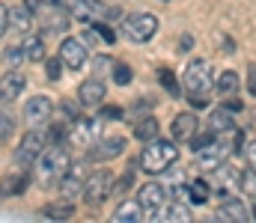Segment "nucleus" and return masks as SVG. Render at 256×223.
<instances>
[{"label":"nucleus","instance_id":"obj_1","mask_svg":"<svg viewBox=\"0 0 256 223\" xmlns=\"http://www.w3.org/2000/svg\"><path fill=\"white\" fill-rule=\"evenodd\" d=\"M68 170H72V155L60 143H51V149H45L39 155V161H36V179H39L42 188L60 185Z\"/></svg>","mask_w":256,"mask_h":223},{"label":"nucleus","instance_id":"obj_2","mask_svg":"<svg viewBox=\"0 0 256 223\" xmlns=\"http://www.w3.org/2000/svg\"><path fill=\"white\" fill-rule=\"evenodd\" d=\"M176 158H179V149H176V140H173V137H170V140L155 137V140L143 143L140 167H143L149 176H161L164 170H170V167L176 164Z\"/></svg>","mask_w":256,"mask_h":223},{"label":"nucleus","instance_id":"obj_3","mask_svg":"<svg viewBox=\"0 0 256 223\" xmlns=\"http://www.w3.org/2000/svg\"><path fill=\"white\" fill-rule=\"evenodd\" d=\"M185 92H188V101L191 98H208L214 92V72H212V63L208 60H194L185 69Z\"/></svg>","mask_w":256,"mask_h":223},{"label":"nucleus","instance_id":"obj_4","mask_svg":"<svg viewBox=\"0 0 256 223\" xmlns=\"http://www.w3.org/2000/svg\"><path fill=\"white\" fill-rule=\"evenodd\" d=\"M114 188H116L114 173H110V170H96V173H90V176H86L80 197H84L86 209H98L102 203H108V200L114 197Z\"/></svg>","mask_w":256,"mask_h":223},{"label":"nucleus","instance_id":"obj_5","mask_svg":"<svg viewBox=\"0 0 256 223\" xmlns=\"http://www.w3.org/2000/svg\"><path fill=\"white\" fill-rule=\"evenodd\" d=\"M155 33H158V18L152 12H134V15H128L122 21V36L128 42H134V45L152 42Z\"/></svg>","mask_w":256,"mask_h":223},{"label":"nucleus","instance_id":"obj_6","mask_svg":"<svg viewBox=\"0 0 256 223\" xmlns=\"http://www.w3.org/2000/svg\"><path fill=\"white\" fill-rule=\"evenodd\" d=\"M170 197H173V191H170L167 185H161V182H146V185L140 188V194H137L140 206L146 209V218H152V221H158L161 212L173 203Z\"/></svg>","mask_w":256,"mask_h":223},{"label":"nucleus","instance_id":"obj_7","mask_svg":"<svg viewBox=\"0 0 256 223\" xmlns=\"http://www.w3.org/2000/svg\"><path fill=\"white\" fill-rule=\"evenodd\" d=\"M102 137V119H90V116H78L72 125H68V143L80 149H90L96 140Z\"/></svg>","mask_w":256,"mask_h":223},{"label":"nucleus","instance_id":"obj_8","mask_svg":"<svg viewBox=\"0 0 256 223\" xmlns=\"http://www.w3.org/2000/svg\"><path fill=\"white\" fill-rule=\"evenodd\" d=\"M48 149V134L45 131H27L21 137V143L15 149V164L18 167H30L39 161V155Z\"/></svg>","mask_w":256,"mask_h":223},{"label":"nucleus","instance_id":"obj_9","mask_svg":"<svg viewBox=\"0 0 256 223\" xmlns=\"http://www.w3.org/2000/svg\"><path fill=\"white\" fill-rule=\"evenodd\" d=\"M212 188H218V194H224V197L242 194V170H236L230 164L214 167L212 170Z\"/></svg>","mask_w":256,"mask_h":223},{"label":"nucleus","instance_id":"obj_10","mask_svg":"<svg viewBox=\"0 0 256 223\" xmlns=\"http://www.w3.org/2000/svg\"><path fill=\"white\" fill-rule=\"evenodd\" d=\"M128 140L126 137H98L90 152H86V158L90 161H96V164H102V161H114V158H120L122 152H126Z\"/></svg>","mask_w":256,"mask_h":223},{"label":"nucleus","instance_id":"obj_11","mask_svg":"<svg viewBox=\"0 0 256 223\" xmlns=\"http://www.w3.org/2000/svg\"><path fill=\"white\" fill-rule=\"evenodd\" d=\"M104 12H108V6H104L102 0H72V3H68V15H72L74 21H84V24L102 21Z\"/></svg>","mask_w":256,"mask_h":223},{"label":"nucleus","instance_id":"obj_12","mask_svg":"<svg viewBox=\"0 0 256 223\" xmlns=\"http://www.w3.org/2000/svg\"><path fill=\"white\" fill-rule=\"evenodd\" d=\"M60 60H63L66 69H84L86 66V60H90V51H86V45L80 42V39H63L60 42Z\"/></svg>","mask_w":256,"mask_h":223},{"label":"nucleus","instance_id":"obj_13","mask_svg":"<svg viewBox=\"0 0 256 223\" xmlns=\"http://www.w3.org/2000/svg\"><path fill=\"white\" fill-rule=\"evenodd\" d=\"M226 155H230V143L218 137V140H212L206 149H200V152H196V164H200L202 170H208V173H212L214 167L226 164Z\"/></svg>","mask_w":256,"mask_h":223},{"label":"nucleus","instance_id":"obj_14","mask_svg":"<svg viewBox=\"0 0 256 223\" xmlns=\"http://www.w3.org/2000/svg\"><path fill=\"white\" fill-rule=\"evenodd\" d=\"M78 98H80L84 107H102L104 98H108V86H104V80H102L98 74H96V77H86V80L80 83V89H78Z\"/></svg>","mask_w":256,"mask_h":223},{"label":"nucleus","instance_id":"obj_15","mask_svg":"<svg viewBox=\"0 0 256 223\" xmlns=\"http://www.w3.org/2000/svg\"><path fill=\"white\" fill-rule=\"evenodd\" d=\"M51 113H54V101H51L48 95H33V98H27V104H24V119H27V125H42V122L51 119Z\"/></svg>","mask_w":256,"mask_h":223},{"label":"nucleus","instance_id":"obj_16","mask_svg":"<svg viewBox=\"0 0 256 223\" xmlns=\"http://www.w3.org/2000/svg\"><path fill=\"white\" fill-rule=\"evenodd\" d=\"M200 131V119H196V113H179L176 119H173V125H170V137L176 140V143H191V137Z\"/></svg>","mask_w":256,"mask_h":223},{"label":"nucleus","instance_id":"obj_17","mask_svg":"<svg viewBox=\"0 0 256 223\" xmlns=\"http://www.w3.org/2000/svg\"><path fill=\"white\" fill-rule=\"evenodd\" d=\"M176 194H179V200H185L188 206H206L208 197H212V185H208L206 179H194L185 188H179Z\"/></svg>","mask_w":256,"mask_h":223},{"label":"nucleus","instance_id":"obj_18","mask_svg":"<svg viewBox=\"0 0 256 223\" xmlns=\"http://www.w3.org/2000/svg\"><path fill=\"white\" fill-rule=\"evenodd\" d=\"M27 89V77H21L18 72H9L0 77V101H18Z\"/></svg>","mask_w":256,"mask_h":223},{"label":"nucleus","instance_id":"obj_19","mask_svg":"<svg viewBox=\"0 0 256 223\" xmlns=\"http://www.w3.org/2000/svg\"><path fill=\"white\" fill-rule=\"evenodd\" d=\"M248 218H250V215H248L244 203H242V200H236V197H226V200L218 206V221L242 223V221H248Z\"/></svg>","mask_w":256,"mask_h":223},{"label":"nucleus","instance_id":"obj_20","mask_svg":"<svg viewBox=\"0 0 256 223\" xmlns=\"http://www.w3.org/2000/svg\"><path fill=\"white\" fill-rule=\"evenodd\" d=\"M84 182H86L84 167H72V170L63 176V182L57 185V188H60V197H66V200H74V197L84 191Z\"/></svg>","mask_w":256,"mask_h":223},{"label":"nucleus","instance_id":"obj_21","mask_svg":"<svg viewBox=\"0 0 256 223\" xmlns=\"http://www.w3.org/2000/svg\"><path fill=\"white\" fill-rule=\"evenodd\" d=\"M30 170V167H27ZM27 170H21V173H12L9 179H3L0 182V194L3 197H18V194H24L27 188H30V173Z\"/></svg>","mask_w":256,"mask_h":223},{"label":"nucleus","instance_id":"obj_22","mask_svg":"<svg viewBox=\"0 0 256 223\" xmlns=\"http://www.w3.org/2000/svg\"><path fill=\"white\" fill-rule=\"evenodd\" d=\"M143 218H146V209L140 206V200H122L120 209L114 212V221H120V223H137Z\"/></svg>","mask_w":256,"mask_h":223},{"label":"nucleus","instance_id":"obj_23","mask_svg":"<svg viewBox=\"0 0 256 223\" xmlns=\"http://www.w3.org/2000/svg\"><path fill=\"white\" fill-rule=\"evenodd\" d=\"M42 218H51V221H68L72 215H74V200H66L60 197L57 203H51V206H42V212H39Z\"/></svg>","mask_w":256,"mask_h":223},{"label":"nucleus","instance_id":"obj_24","mask_svg":"<svg viewBox=\"0 0 256 223\" xmlns=\"http://www.w3.org/2000/svg\"><path fill=\"white\" fill-rule=\"evenodd\" d=\"M33 21H36V18H33V12L27 9V3H21V6H9V24H12L15 30H24V33H27V30L33 27Z\"/></svg>","mask_w":256,"mask_h":223},{"label":"nucleus","instance_id":"obj_25","mask_svg":"<svg viewBox=\"0 0 256 223\" xmlns=\"http://www.w3.org/2000/svg\"><path fill=\"white\" fill-rule=\"evenodd\" d=\"M21 48H24V54H27L30 63H42V60H45V42H42V36L27 33L24 42H21Z\"/></svg>","mask_w":256,"mask_h":223},{"label":"nucleus","instance_id":"obj_26","mask_svg":"<svg viewBox=\"0 0 256 223\" xmlns=\"http://www.w3.org/2000/svg\"><path fill=\"white\" fill-rule=\"evenodd\" d=\"M158 131H161V125H158V119H155V116H146V119H140V122L134 125V137H137L140 143L155 140V137H158Z\"/></svg>","mask_w":256,"mask_h":223},{"label":"nucleus","instance_id":"obj_27","mask_svg":"<svg viewBox=\"0 0 256 223\" xmlns=\"http://www.w3.org/2000/svg\"><path fill=\"white\" fill-rule=\"evenodd\" d=\"M208 128L214 131V134H232V116H230V110L226 107H220V110H214L212 113V119H208Z\"/></svg>","mask_w":256,"mask_h":223},{"label":"nucleus","instance_id":"obj_28","mask_svg":"<svg viewBox=\"0 0 256 223\" xmlns=\"http://www.w3.org/2000/svg\"><path fill=\"white\" fill-rule=\"evenodd\" d=\"M158 221H179V223H185V221H191V209H188V203L182 200V203H170L164 212H161V218Z\"/></svg>","mask_w":256,"mask_h":223},{"label":"nucleus","instance_id":"obj_29","mask_svg":"<svg viewBox=\"0 0 256 223\" xmlns=\"http://www.w3.org/2000/svg\"><path fill=\"white\" fill-rule=\"evenodd\" d=\"M238 83H242V77L236 72H224L218 80H214V89L220 92V95H232L236 89H238Z\"/></svg>","mask_w":256,"mask_h":223},{"label":"nucleus","instance_id":"obj_30","mask_svg":"<svg viewBox=\"0 0 256 223\" xmlns=\"http://www.w3.org/2000/svg\"><path fill=\"white\" fill-rule=\"evenodd\" d=\"M90 36H92V39H102L104 45H114V42H116V33H114V30H110L108 24H98V21L92 24V30H90Z\"/></svg>","mask_w":256,"mask_h":223},{"label":"nucleus","instance_id":"obj_31","mask_svg":"<svg viewBox=\"0 0 256 223\" xmlns=\"http://www.w3.org/2000/svg\"><path fill=\"white\" fill-rule=\"evenodd\" d=\"M158 77H161V86H164V89H167L173 98L182 92V89H179V80H176V74L170 72V69H161V72H158Z\"/></svg>","mask_w":256,"mask_h":223},{"label":"nucleus","instance_id":"obj_32","mask_svg":"<svg viewBox=\"0 0 256 223\" xmlns=\"http://www.w3.org/2000/svg\"><path fill=\"white\" fill-rule=\"evenodd\" d=\"M134 80V72H131V66L126 63H114V83H120V86H128Z\"/></svg>","mask_w":256,"mask_h":223},{"label":"nucleus","instance_id":"obj_33","mask_svg":"<svg viewBox=\"0 0 256 223\" xmlns=\"http://www.w3.org/2000/svg\"><path fill=\"white\" fill-rule=\"evenodd\" d=\"M242 194H248V197H254L256 200V170H242Z\"/></svg>","mask_w":256,"mask_h":223},{"label":"nucleus","instance_id":"obj_34","mask_svg":"<svg viewBox=\"0 0 256 223\" xmlns=\"http://www.w3.org/2000/svg\"><path fill=\"white\" fill-rule=\"evenodd\" d=\"M3 60H6V63L15 69V66H21V63L27 60V54H24V48L18 45V48H6V51H3Z\"/></svg>","mask_w":256,"mask_h":223},{"label":"nucleus","instance_id":"obj_35","mask_svg":"<svg viewBox=\"0 0 256 223\" xmlns=\"http://www.w3.org/2000/svg\"><path fill=\"white\" fill-rule=\"evenodd\" d=\"M12 128H15V119H12L6 110H0V143H6V140H9Z\"/></svg>","mask_w":256,"mask_h":223},{"label":"nucleus","instance_id":"obj_36","mask_svg":"<svg viewBox=\"0 0 256 223\" xmlns=\"http://www.w3.org/2000/svg\"><path fill=\"white\" fill-rule=\"evenodd\" d=\"M45 74H48V80H60V74H63V60H60V57L48 60V63H45Z\"/></svg>","mask_w":256,"mask_h":223},{"label":"nucleus","instance_id":"obj_37","mask_svg":"<svg viewBox=\"0 0 256 223\" xmlns=\"http://www.w3.org/2000/svg\"><path fill=\"white\" fill-rule=\"evenodd\" d=\"M131 182H134V173H131V170H128L126 176H122V179H120V182H116V188H114V194H126L128 188H131Z\"/></svg>","mask_w":256,"mask_h":223},{"label":"nucleus","instance_id":"obj_38","mask_svg":"<svg viewBox=\"0 0 256 223\" xmlns=\"http://www.w3.org/2000/svg\"><path fill=\"white\" fill-rule=\"evenodd\" d=\"M98 119H122V110L120 107H102L98 110Z\"/></svg>","mask_w":256,"mask_h":223},{"label":"nucleus","instance_id":"obj_39","mask_svg":"<svg viewBox=\"0 0 256 223\" xmlns=\"http://www.w3.org/2000/svg\"><path fill=\"white\" fill-rule=\"evenodd\" d=\"M9 27H12V24H9V6H6V3H0V36H3Z\"/></svg>","mask_w":256,"mask_h":223},{"label":"nucleus","instance_id":"obj_40","mask_svg":"<svg viewBox=\"0 0 256 223\" xmlns=\"http://www.w3.org/2000/svg\"><path fill=\"white\" fill-rule=\"evenodd\" d=\"M244 155H248V167H250V170H256V140H250V143H248Z\"/></svg>","mask_w":256,"mask_h":223},{"label":"nucleus","instance_id":"obj_41","mask_svg":"<svg viewBox=\"0 0 256 223\" xmlns=\"http://www.w3.org/2000/svg\"><path fill=\"white\" fill-rule=\"evenodd\" d=\"M248 89H250V95H256V66L248 69Z\"/></svg>","mask_w":256,"mask_h":223},{"label":"nucleus","instance_id":"obj_42","mask_svg":"<svg viewBox=\"0 0 256 223\" xmlns=\"http://www.w3.org/2000/svg\"><path fill=\"white\" fill-rule=\"evenodd\" d=\"M224 107H226V110H230V113H232V110H242V101H236V98H230V101H226V104H224Z\"/></svg>","mask_w":256,"mask_h":223},{"label":"nucleus","instance_id":"obj_43","mask_svg":"<svg viewBox=\"0 0 256 223\" xmlns=\"http://www.w3.org/2000/svg\"><path fill=\"white\" fill-rule=\"evenodd\" d=\"M254 218H256V206H254Z\"/></svg>","mask_w":256,"mask_h":223}]
</instances>
